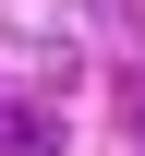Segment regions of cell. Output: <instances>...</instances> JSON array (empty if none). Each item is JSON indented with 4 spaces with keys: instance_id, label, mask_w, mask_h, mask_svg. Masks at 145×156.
I'll return each instance as SVG.
<instances>
[{
    "instance_id": "1",
    "label": "cell",
    "mask_w": 145,
    "mask_h": 156,
    "mask_svg": "<svg viewBox=\"0 0 145 156\" xmlns=\"http://www.w3.org/2000/svg\"><path fill=\"white\" fill-rule=\"evenodd\" d=\"M0 156H61V108H12L0 96Z\"/></svg>"
}]
</instances>
